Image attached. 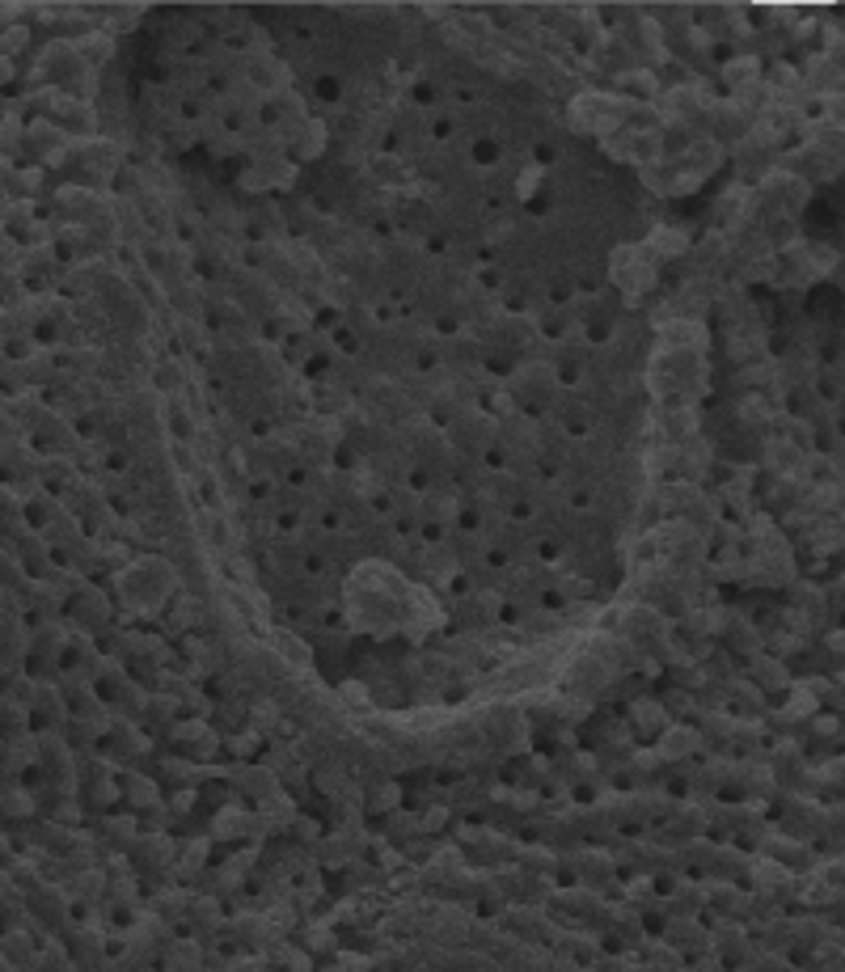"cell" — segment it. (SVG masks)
<instances>
[{"label": "cell", "mask_w": 845, "mask_h": 972, "mask_svg": "<svg viewBox=\"0 0 845 972\" xmlns=\"http://www.w3.org/2000/svg\"><path fill=\"white\" fill-rule=\"evenodd\" d=\"M21 42H26V30H9V34H4V47H9V51H13V47L21 51Z\"/></svg>", "instance_id": "277c9868"}, {"label": "cell", "mask_w": 845, "mask_h": 972, "mask_svg": "<svg viewBox=\"0 0 845 972\" xmlns=\"http://www.w3.org/2000/svg\"><path fill=\"white\" fill-rule=\"evenodd\" d=\"M9 195V166H0V199Z\"/></svg>", "instance_id": "8992f818"}, {"label": "cell", "mask_w": 845, "mask_h": 972, "mask_svg": "<svg viewBox=\"0 0 845 972\" xmlns=\"http://www.w3.org/2000/svg\"><path fill=\"white\" fill-rule=\"evenodd\" d=\"M21 516H26L30 533H51L56 520L63 516V507L51 499V490H34V495L26 499V507H21Z\"/></svg>", "instance_id": "6da1fadb"}, {"label": "cell", "mask_w": 845, "mask_h": 972, "mask_svg": "<svg viewBox=\"0 0 845 972\" xmlns=\"http://www.w3.org/2000/svg\"><path fill=\"white\" fill-rule=\"evenodd\" d=\"M60 148H63L60 127H51V123H30V127H26V152H30L34 161H51Z\"/></svg>", "instance_id": "7a4b0ae2"}, {"label": "cell", "mask_w": 845, "mask_h": 972, "mask_svg": "<svg viewBox=\"0 0 845 972\" xmlns=\"http://www.w3.org/2000/svg\"><path fill=\"white\" fill-rule=\"evenodd\" d=\"M9 77H13V63H9V56H0V89L9 85Z\"/></svg>", "instance_id": "5b68a950"}, {"label": "cell", "mask_w": 845, "mask_h": 972, "mask_svg": "<svg viewBox=\"0 0 845 972\" xmlns=\"http://www.w3.org/2000/svg\"><path fill=\"white\" fill-rule=\"evenodd\" d=\"M51 271H56V254L51 250H34L21 258V279H26L34 292L51 288Z\"/></svg>", "instance_id": "3957f363"}]
</instances>
